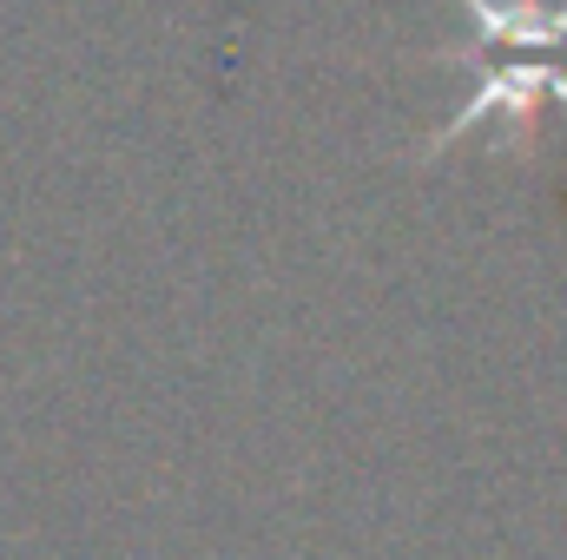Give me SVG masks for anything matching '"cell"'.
<instances>
[{"mask_svg":"<svg viewBox=\"0 0 567 560\" xmlns=\"http://www.w3.org/2000/svg\"><path fill=\"white\" fill-rule=\"evenodd\" d=\"M435 60H449V66H482V80H475V93L455 106V120L435 133L429 152L468 139V126H482V120L535 126V106H542V100H561V106H567V60H561V53H548V46H495V53L442 46Z\"/></svg>","mask_w":567,"mask_h":560,"instance_id":"cell-1","label":"cell"}]
</instances>
